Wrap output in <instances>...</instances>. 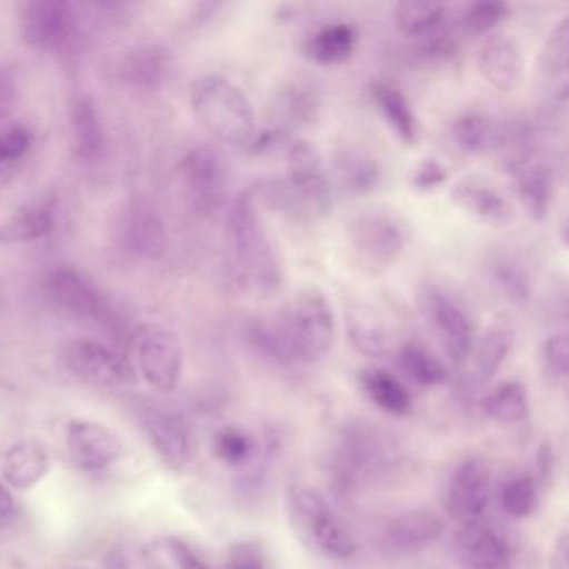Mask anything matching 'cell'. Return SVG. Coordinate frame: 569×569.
<instances>
[{"label": "cell", "instance_id": "1", "mask_svg": "<svg viewBox=\"0 0 569 569\" xmlns=\"http://www.w3.org/2000/svg\"><path fill=\"white\" fill-rule=\"evenodd\" d=\"M226 248L232 276L242 288L262 296L279 291L284 279L281 256L262 224L252 189L241 192L229 209Z\"/></svg>", "mask_w": 569, "mask_h": 569}, {"label": "cell", "instance_id": "2", "mask_svg": "<svg viewBox=\"0 0 569 569\" xmlns=\"http://www.w3.org/2000/svg\"><path fill=\"white\" fill-rule=\"evenodd\" d=\"M199 124L221 144L249 148L256 136V112L239 86L222 76H202L191 88Z\"/></svg>", "mask_w": 569, "mask_h": 569}, {"label": "cell", "instance_id": "3", "mask_svg": "<svg viewBox=\"0 0 569 569\" xmlns=\"http://www.w3.org/2000/svg\"><path fill=\"white\" fill-rule=\"evenodd\" d=\"M272 325L289 359L319 361L335 342V311L329 299L318 289L295 296Z\"/></svg>", "mask_w": 569, "mask_h": 569}, {"label": "cell", "instance_id": "4", "mask_svg": "<svg viewBox=\"0 0 569 569\" xmlns=\"http://www.w3.org/2000/svg\"><path fill=\"white\" fill-rule=\"evenodd\" d=\"M348 246L356 269L368 276H381L405 251V229L391 214L365 212L349 224Z\"/></svg>", "mask_w": 569, "mask_h": 569}, {"label": "cell", "instance_id": "5", "mask_svg": "<svg viewBox=\"0 0 569 569\" xmlns=\"http://www.w3.org/2000/svg\"><path fill=\"white\" fill-rule=\"evenodd\" d=\"M281 154L288 169L286 182L306 214L328 216L332 208L331 182L315 144L306 139L289 138Z\"/></svg>", "mask_w": 569, "mask_h": 569}, {"label": "cell", "instance_id": "6", "mask_svg": "<svg viewBox=\"0 0 569 569\" xmlns=\"http://www.w3.org/2000/svg\"><path fill=\"white\" fill-rule=\"evenodd\" d=\"M291 502L296 521L325 555L336 559L355 556L356 541L351 531L318 491L299 489L292 495Z\"/></svg>", "mask_w": 569, "mask_h": 569}, {"label": "cell", "instance_id": "7", "mask_svg": "<svg viewBox=\"0 0 569 569\" xmlns=\"http://www.w3.org/2000/svg\"><path fill=\"white\" fill-rule=\"evenodd\" d=\"M421 309L448 358L455 365L466 362L475 348V326L466 309L438 286L421 292Z\"/></svg>", "mask_w": 569, "mask_h": 569}, {"label": "cell", "instance_id": "8", "mask_svg": "<svg viewBox=\"0 0 569 569\" xmlns=\"http://www.w3.org/2000/svg\"><path fill=\"white\" fill-rule=\"evenodd\" d=\"M21 32L31 48L62 54L78 38V16L66 0H36L22 11Z\"/></svg>", "mask_w": 569, "mask_h": 569}, {"label": "cell", "instance_id": "9", "mask_svg": "<svg viewBox=\"0 0 569 569\" xmlns=\"http://www.w3.org/2000/svg\"><path fill=\"white\" fill-rule=\"evenodd\" d=\"M46 296L52 306L74 318L92 319L106 326H118L111 302L102 296L98 286L78 269L62 266L46 279Z\"/></svg>", "mask_w": 569, "mask_h": 569}, {"label": "cell", "instance_id": "10", "mask_svg": "<svg viewBox=\"0 0 569 569\" xmlns=\"http://www.w3.org/2000/svg\"><path fill=\"white\" fill-rule=\"evenodd\" d=\"M181 178L192 211L212 216L228 196V171L224 161L211 148L191 149L181 161Z\"/></svg>", "mask_w": 569, "mask_h": 569}, {"label": "cell", "instance_id": "11", "mask_svg": "<svg viewBox=\"0 0 569 569\" xmlns=\"http://www.w3.org/2000/svg\"><path fill=\"white\" fill-rule=\"evenodd\" d=\"M136 351L139 371L156 391L176 389L184 366V349L174 331L161 326H146L136 335Z\"/></svg>", "mask_w": 569, "mask_h": 569}, {"label": "cell", "instance_id": "12", "mask_svg": "<svg viewBox=\"0 0 569 569\" xmlns=\"http://www.w3.org/2000/svg\"><path fill=\"white\" fill-rule=\"evenodd\" d=\"M69 371L89 385L112 388L136 381V369L128 356L94 339H76L64 349Z\"/></svg>", "mask_w": 569, "mask_h": 569}, {"label": "cell", "instance_id": "13", "mask_svg": "<svg viewBox=\"0 0 569 569\" xmlns=\"http://www.w3.org/2000/svg\"><path fill=\"white\" fill-rule=\"evenodd\" d=\"M66 445L72 462L82 471H99L121 459L119 436L101 422L72 419L66 429Z\"/></svg>", "mask_w": 569, "mask_h": 569}, {"label": "cell", "instance_id": "14", "mask_svg": "<svg viewBox=\"0 0 569 569\" xmlns=\"http://www.w3.org/2000/svg\"><path fill=\"white\" fill-rule=\"evenodd\" d=\"M491 469L488 462L479 458L466 459L449 482L446 508L456 521L468 525L475 522L488 508Z\"/></svg>", "mask_w": 569, "mask_h": 569}, {"label": "cell", "instance_id": "15", "mask_svg": "<svg viewBox=\"0 0 569 569\" xmlns=\"http://www.w3.org/2000/svg\"><path fill=\"white\" fill-rule=\"evenodd\" d=\"M479 72L499 92H515L526 78V56L521 42L508 34L489 39L478 58Z\"/></svg>", "mask_w": 569, "mask_h": 569}, {"label": "cell", "instance_id": "16", "mask_svg": "<svg viewBox=\"0 0 569 569\" xmlns=\"http://www.w3.org/2000/svg\"><path fill=\"white\" fill-rule=\"evenodd\" d=\"M451 201L459 211L489 228H505L512 219L511 204L481 179L458 182L451 189Z\"/></svg>", "mask_w": 569, "mask_h": 569}, {"label": "cell", "instance_id": "17", "mask_svg": "<svg viewBox=\"0 0 569 569\" xmlns=\"http://www.w3.org/2000/svg\"><path fill=\"white\" fill-rule=\"evenodd\" d=\"M445 521L431 511H409L392 519L385 531V542L399 555H416L438 541Z\"/></svg>", "mask_w": 569, "mask_h": 569}, {"label": "cell", "instance_id": "18", "mask_svg": "<svg viewBox=\"0 0 569 569\" xmlns=\"http://www.w3.org/2000/svg\"><path fill=\"white\" fill-rule=\"evenodd\" d=\"M541 82L548 98L565 108L569 89V18L552 28L541 56Z\"/></svg>", "mask_w": 569, "mask_h": 569}, {"label": "cell", "instance_id": "19", "mask_svg": "<svg viewBox=\"0 0 569 569\" xmlns=\"http://www.w3.org/2000/svg\"><path fill=\"white\" fill-rule=\"evenodd\" d=\"M122 242L139 258L159 259L168 249L164 222L146 204H134L122 221Z\"/></svg>", "mask_w": 569, "mask_h": 569}, {"label": "cell", "instance_id": "20", "mask_svg": "<svg viewBox=\"0 0 569 569\" xmlns=\"http://www.w3.org/2000/svg\"><path fill=\"white\" fill-rule=\"evenodd\" d=\"M456 545L459 555L471 569H505L511 556L508 542L478 521L462 526Z\"/></svg>", "mask_w": 569, "mask_h": 569}, {"label": "cell", "instance_id": "21", "mask_svg": "<svg viewBox=\"0 0 569 569\" xmlns=\"http://www.w3.org/2000/svg\"><path fill=\"white\" fill-rule=\"evenodd\" d=\"M372 104L378 109L386 124L402 144L412 146L419 142V122L412 111L411 102L405 92L388 81L372 82L369 88Z\"/></svg>", "mask_w": 569, "mask_h": 569}, {"label": "cell", "instance_id": "22", "mask_svg": "<svg viewBox=\"0 0 569 569\" xmlns=\"http://www.w3.org/2000/svg\"><path fill=\"white\" fill-rule=\"evenodd\" d=\"M319 114V99L311 88L298 82L286 84L276 92L269 106V118L276 131L289 134L291 129H302L315 124Z\"/></svg>", "mask_w": 569, "mask_h": 569}, {"label": "cell", "instance_id": "23", "mask_svg": "<svg viewBox=\"0 0 569 569\" xmlns=\"http://www.w3.org/2000/svg\"><path fill=\"white\" fill-rule=\"evenodd\" d=\"M146 429L156 451L174 471H182L191 461L192 446L188 428L178 416L149 412Z\"/></svg>", "mask_w": 569, "mask_h": 569}, {"label": "cell", "instance_id": "24", "mask_svg": "<svg viewBox=\"0 0 569 569\" xmlns=\"http://www.w3.org/2000/svg\"><path fill=\"white\" fill-rule=\"evenodd\" d=\"M49 468L51 459L44 446L34 439H24L12 445L6 452L2 472L11 488L26 491L39 485L48 475Z\"/></svg>", "mask_w": 569, "mask_h": 569}, {"label": "cell", "instance_id": "25", "mask_svg": "<svg viewBox=\"0 0 569 569\" xmlns=\"http://www.w3.org/2000/svg\"><path fill=\"white\" fill-rule=\"evenodd\" d=\"M358 48V29L348 22L322 26L308 39L306 58L319 66H339L348 62Z\"/></svg>", "mask_w": 569, "mask_h": 569}, {"label": "cell", "instance_id": "26", "mask_svg": "<svg viewBox=\"0 0 569 569\" xmlns=\"http://www.w3.org/2000/svg\"><path fill=\"white\" fill-rule=\"evenodd\" d=\"M72 146L84 164H96L104 152V129L98 108L89 96L79 98L71 112Z\"/></svg>", "mask_w": 569, "mask_h": 569}, {"label": "cell", "instance_id": "27", "mask_svg": "<svg viewBox=\"0 0 569 569\" xmlns=\"http://www.w3.org/2000/svg\"><path fill=\"white\" fill-rule=\"evenodd\" d=\"M54 199H41L22 206L0 226V241L26 244L46 238L54 228Z\"/></svg>", "mask_w": 569, "mask_h": 569}, {"label": "cell", "instance_id": "28", "mask_svg": "<svg viewBox=\"0 0 569 569\" xmlns=\"http://www.w3.org/2000/svg\"><path fill=\"white\" fill-rule=\"evenodd\" d=\"M515 178L516 196L528 218L535 222L545 221L552 199V174L548 166L529 161L511 172Z\"/></svg>", "mask_w": 569, "mask_h": 569}, {"label": "cell", "instance_id": "29", "mask_svg": "<svg viewBox=\"0 0 569 569\" xmlns=\"http://www.w3.org/2000/svg\"><path fill=\"white\" fill-rule=\"evenodd\" d=\"M336 174L352 194H368L381 181V168L371 152L358 146L339 148L335 158Z\"/></svg>", "mask_w": 569, "mask_h": 569}, {"label": "cell", "instance_id": "30", "mask_svg": "<svg viewBox=\"0 0 569 569\" xmlns=\"http://www.w3.org/2000/svg\"><path fill=\"white\" fill-rule=\"evenodd\" d=\"M515 345V331L508 325L491 326L485 335L476 342L475 352V376L481 385L491 381L496 372L501 368L502 362L511 352Z\"/></svg>", "mask_w": 569, "mask_h": 569}, {"label": "cell", "instance_id": "31", "mask_svg": "<svg viewBox=\"0 0 569 569\" xmlns=\"http://www.w3.org/2000/svg\"><path fill=\"white\" fill-rule=\"evenodd\" d=\"M168 68V54L154 46H146L126 56L119 66V76L132 88L152 89L161 84Z\"/></svg>", "mask_w": 569, "mask_h": 569}, {"label": "cell", "instance_id": "32", "mask_svg": "<svg viewBox=\"0 0 569 569\" xmlns=\"http://www.w3.org/2000/svg\"><path fill=\"white\" fill-rule=\"evenodd\" d=\"M359 379L369 398L389 415L406 416L411 412V395L391 372L386 369L369 368L361 372Z\"/></svg>", "mask_w": 569, "mask_h": 569}, {"label": "cell", "instance_id": "33", "mask_svg": "<svg viewBox=\"0 0 569 569\" xmlns=\"http://www.w3.org/2000/svg\"><path fill=\"white\" fill-rule=\"evenodd\" d=\"M499 124L479 112H466L455 119L451 139L459 151L466 154H481L495 148Z\"/></svg>", "mask_w": 569, "mask_h": 569}, {"label": "cell", "instance_id": "34", "mask_svg": "<svg viewBox=\"0 0 569 569\" xmlns=\"http://www.w3.org/2000/svg\"><path fill=\"white\" fill-rule=\"evenodd\" d=\"M482 412L501 425H516L529 415V398L525 385L508 381L492 389L482 399Z\"/></svg>", "mask_w": 569, "mask_h": 569}, {"label": "cell", "instance_id": "35", "mask_svg": "<svg viewBox=\"0 0 569 569\" xmlns=\"http://www.w3.org/2000/svg\"><path fill=\"white\" fill-rule=\"evenodd\" d=\"M446 6L441 2L405 0L395 8V21L402 34L422 38L445 24Z\"/></svg>", "mask_w": 569, "mask_h": 569}, {"label": "cell", "instance_id": "36", "mask_svg": "<svg viewBox=\"0 0 569 569\" xmlns=\"http://www.w3.org/2000/svg\"><path fill=\"white\" fill-rule=\"evenodd\" d=\"M346 329L349 341L361 355L379 358L388 349V335L385 326L371 311L365 308H351L346 316Z\"/></svg>", "mask_w": 569, "mask_h": 569}, {"label": "cell", "instance_id": "37", "mask_svg": "<svg viewBox=\"0 0 569 569\" xmlns=\"http://www.w3.org/2000/svg\"><path fill=\"white\" fill-rule=\"evenodd\" d=\"M399 362H401L406 375L416 385L425 386V388L442 385L448 379L445 365L419 342L409 341L402 345L399 349Z\"/></svg>", "mask_w": 569, "mask_h": 569}, {"label": "cell", "instance_id": "38", "mask_svg": "<svg viewBox=\"0 0 569 569\" xmlns=\"http://www.w3.org/2000/svg\"><path fill=\"white\" fill-rule=\"evenodd\" d=\"M495 284L511 305L525 306L531 296V282L528 272L518 262L509 258H498L491 266Z\"/></svg>", "mask_w": 569, "mask_h": 569}, {"label": "cell", "instance_id": "39", "mask_svg": "<svg viewBox=\"0 0 569 569\" xmlns=\"http://www.w3.org/2000/svg\"><path fill=\"white\" fill-rule=\"evenodd\" d=\"M506 2H475L462 12L461 31L468 36H485L508 18Z\"/></svg>", "mask_w": 569, "mask_h": 569}, {"label": "cell", "instance_id": "40", "mask_svg": "<svg viewBox=\"0 0 569 569\" xmlns=\"http://www.w3.org/2000/svg\"><path fill=\"white\" fill-rule=\"evenodd\" d=\"M501 505L512 518H526L538 505V486L529 476H518L506 482L501 492Z\"/></svg>", "mask_w": 569, "mask_h": 569}, {"label": "cell", "instance_id": "41", "mask_svg": "<svg viewBox=\"0 0 569 569\" xmlns=\"http://www.w3.org/2000/svg\"><path fill=\"white\" fill-rule=\"evenodd\" d=\"M34 134L24 124L0 126V166L21 161L31 149Z\"/></svg>", "mask_w": 569, "mask_h": 569}, {"label": "cell", "instance_id": "42", "mask_svg": "<svg viewBox=\"0 0 569 569\" xmlns=\"http://www.w3.org/2000/svg\"><path fill=\"white\" fill-rule=\"evenodd\" d=\"M216 455L228 465H241L248 461L252 452V441L238 428H226L214 439Z\"/></svg>", "mask_w": 569, "mask_h": 569}, {"label": "cell", "instance_id": "43", "mask_svg": "<svg viewBox=\"0 0 569 569\" xmlns=\"http://www.w3.org/2000/svg\"><path fill=\"white\" fill-rule=\"evenodd\" d=\"M542 368L546 376L561 381L568 376L569 369V341L566 335H555L546 339L542 345Z\"/></svg>", "mask_w": 569, "mask_h": 569}, {"label": "cell", "instance_id": "44", "mask_svg": "<svg viewBox=\"0 0 569 569\" xmlns=\"http://www.w3.org/2000/svg\"><path fill=\"white\" fill-rule=\"evenodd\" d=\"M448 169L441 164V161L435 158L425 159L412 174V186L418 191H435L439 186L448 181Z\"/></svg>", "mask_w": 569, "mask_h": 569}, {"label": "cell", "instance_id": "45", "mask_svg": "<svg viewBox=\"0 0 569 569\" xmlns=\"http://www.w3.org/2000/svg\"><path fill=\"white\" fill-rule=\"evenodd\" d=\"M19 81L14 72L8 68H0V122L6 121L18 108Z\"/></svg>", "mask_w": 569, "mask_h": 569}, {"label": "cell", "instance_id": "46", "mask_svg": "<svg viewBox=\"0 0 569 569\" xmlns=\"http://www.w3.org/2000/svg\"><path fill=\"white\" fill-rule=\"evenodd\" d=\"M226 569H266L261 549L252 542H239L232 548Z\"/></svg>", "mask_w": 569, "mask_h": 569}, {"label": "cell", "instance_id": "47", "mask_svg": "<svg viewBox=\"0 0 569 569\" xmlns=\"http://www.w3.org/2000/svg\"><path fill=\"white\" fill-rule=\"evenodd\" d=\"M168 551L179 569H211L182 539H168Z\"/></svg>", "mask_w": 569, "mask_h": 569}, {"label": "cell", "instance_id": "48", "mask_svg": "<svg viewBox=\"0 0 569 569\" xmlns=\"http://www.w3.org/2000/svg\"><path fill=\"white\" fill-rule=\"evenodd\" d=\"M569 546H568V536L562 535L561 538L556 542L555 556H552V562H555V569H568L569 559H568Z\"/></svg>", "mask_w": 569, "mask_h": 569}, {"label": "cell", "instance_id": "49", "mask_svg": "<svg viewBox=\"0 0 569 569\" xmlns=\"http://www.w3.org/2000/svg\"><path fill=\"white\" fill-rule=\"evenodd\" d=\"M12 511H14V498H12L8 486L0 482V519L8 518Z\"/></svg>", "mask_w": 569, "mask_h": 569}, {"label": "cell", "instance_id": "50", "mask_svg": "<svg viewBox=\"0 0 569 569\" xmlns=\"http://www.w3.org/2000/svg\"><path fill=\"white\" fill-rule=\"evenodd\" d=\"M551 466H552L551 449H549L548 445H541V448H539V455H538L539 475L548 476L549 472H551Z\"/></svg>", "mask_w": 569, "mask_h": 569}]
</instances>
